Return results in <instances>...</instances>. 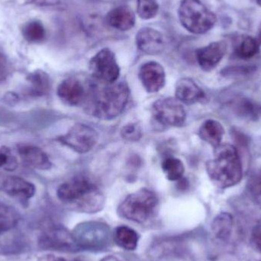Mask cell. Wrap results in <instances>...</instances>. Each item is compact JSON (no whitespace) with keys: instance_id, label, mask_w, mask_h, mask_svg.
Wrapping results in <instances>:
<instances>
[{"instance_id":"obj_1","label":"cell","mask_w":261,"mask_h":261,"mask_svg":"<svg viewBox=\"0 0 261 261\" xmlns=\"http://www.w3.org/2000/svg\"><path fill=\"white\" fill-rule=\"evenodd\" d=\"M206 172L219 188H230L239 184L243 177V166L238 149L228 144L218 146L213 159L206 163Z\"/></svg>"},{"instance_id":"obj_23","label":"cell","mask_w":261,"mask_h":261,"mask_svg":"<svg viewBox=\"0 0 261 261\" xmlns=\"http://www.w3.org/2000/svg\"><path fill=\"white\" fill-rule=\"evenodd\" d=\"M232 107L234 108V113L247 119L255 120L261 114L260 106L257 105L251 99H246V98L236 99Z\"/></svg>"},{"instance_id":"obj_3","label":"cell","mask_w":261,"mask_h":261,"mask_svg":"<svg viewBox=\"0 0 261 261\" xmlns=\"http://www.w3.org/2000/svg\"><path fill=\"white\" fill-rule=\"evenodd\" d=\"M129 96V87L126 83L107 84L93 92L87 101V112L97 119L111 120L124 111Z\"/></svg>"},{"instance_id":"obj_26","label":"cell","mask_w":261,"mask_h":261,"mask_svg":"<svg viewBox=\"0 0 261 261\" xmlns=\"http://www.w3.org/2000/svg\"><path fill=\"white\" fill-rule=\"evenodd\" d=\"M21 32L24 39L31 43L41 42L46 37L45 29L42 23L35 20L26 23Z\"/></svg>"},{"instance_id":"obj_21","label":"cell","mask_w":261,"mask_h":261,"mask_svg":"<svg viewBox=\"0 0 261 261\" xmlns=\"http://www.w3.org/2000/svg\"><path fill=\"white\" fill-rule=\"evenodd\" d=\"M114 240L123 249L134 251L138 247L139 236L135 230L129 227L119 226L115 231Z\"/></svg>"},{"instance_id":"obj_30","label":"cell","mask_w":261,"mask_h":261,"mask_svg":"<svg viewBox=\"0 0 261 261\" xmlns=\"http://www.w3.org/2000/svg\"><path fill=\"white\" fill-rule=\"evenodd\" d=\"M18 166L16 159L8 147H0V168L12 171Z\"/></svg>"},{"instance_id":"obj_20","label":"cell","mask_w":261,"mask_h":261,"mask_svg":"<svg viewBox=\"0 0 261 261\" xmlns=\"http://www.w3.org/2000/svg\"><path fill=\"white\" fill-rule=\"evenodd\" d=\"M234 228V219L229 213H222L218 215L212 224L213 234L219 240L226 242L231 237Z\"/></svg>"},{"instance_id":"obj_2","label":"cell","mask_w":261,"mask_h":261,"mask_svg":"<svg viewBox=\"0 0 261 261\" xmlns=\"http://www.w3.org/2000/svg\"><path fill=\"white\" fill-rule=\"evenodd\" d=\"M57 196L61 202L83 213L100 211L105 203V197L97 186L84 176H76L60 185Z\"/></svg>"},{"instance_id":"obj_35","label":"cell","mask_w":261,"mask_h":261,"mask_svg":"<svg viewBox=\"0 0 261 261\" xmlns=\"http://www.w3.org/2000/svg\"><path fill=\"white\" fill-rule=\"evenodd\" d=\"M38 261H68L66 259L63 258L61 257H57V256L49 254V255H45L44 257H41Z\"/></svg>"},{"instance_id":"obj_29","label":"cell","mask_w":261,"mask_h":261,"mask_svg":"<svg viewBox=\"0 0 261 261\" xmlns=\"http://www.w3.org/2000/svg\"><path fill=\"white\" fill-rule=\"evenodd\" d=\"M248 187L251 197L261 207V171L251 176Z\"/></svg>"},{"instance_id":"obj_37","label":"cell","mask_w":261,"mask_h":261,"mask_svg":"<svg viewBox=\"0 0 261 261\" xmlns=\"http://www.w3.org/2000/svg\"><path fill=\"white\" fill-rule=\"evenodd\" d=\"M257 38V41H258V42L260 43V44L261 45V24L260 26V29H259L258 37H257V38Z\"/></svg>"},{"instance_id":"obj_22","label":"cell","mask_w":261,"mask_h":261,"mask_svg":"<svg viewBox=\"0 0 261 261\" xmlns=\"http://www.w3.org/2000/svg\"><path fill=\"white\" fill-rule=\"evenodd\" d=\"M30 93L35 96H41L49 93L50 89V80L48 75L42 70L36 71L29 75Z\"/></svg>"},{"instance_id":"obj_7","label":"cell","mask_w":261,"mask_h":261,"mask_svg":"<svg viewBox=\"0 0 261 261\" xmlns=\"http://www.w3.org/2000/svg\"><path fill=\"white\" fill-rule=\"evenodd\" d=\"M152 114L156 122L168 127L184 126L187 120L185 109L176 98L158 99L152 106Z\"/></svg>"},{"instance_id":"obj_6","label":"cell","mask_w":261,"mask_h":261,"mask_svg":"<svg viewBox=\"0 0 261 261\" xmlns=\"http://www.w3.org/2000/svg\"><path fill=\"white\" fill-rule=\"evenodd\" d=\"M79 248L87 250H101L110 244L111 232L106 224L90 222L81 224L73 233Z\"/></svg>"},{"instance_id":"obj_9","label":"cell","mask_w":261,"mask_h":261,"mask_svg":"<svg viewBox=\"0 0 261 261\" xmlns=\"http://www.w3.org/2000/svg\"><path fill=\"white\" fill-rule=\"evenodd\" d=\"M99 134L94 128L86 124L76 123L58 141L75 152L86 153L90 151L99 141Z\"/></svg>"},{"instance_id":"obj_24","label":"cell","mask_w":261,"mask_h":261,"mask_svg":"<svg viewBox=\"0 0 261 261\" xmlns=\"http://www.w3.org/2000/svg\"><path fill=\"white\" fill-rule=\"evenodd\" d=\"M19 215L13 207L0 202V234L16 226Z\"/></svg>"},{"instance_id":"obj_12","label":"cell","mask_w":261,"mask_h":261,"mask_svg":"<svg viewBox=\"0 0 261 261\" xmlns=\"http://www.w3.org/2000/svg\"><path fill=\"white\" fill-rule=\"evenodd\" d=\"M227 44L225 41H215L196 50L198 64L205 71L213 70L226 54Z\"/></svg>"},{"instance_id":"obj_4","label":"cell","mask_w":261,"mask_h":261,"mask_svg":"<svg viewBox=\"0 0 261 261\" xmlns=\"http://www.w3.org/2000/svg\"><path fill=\"white\" fill-rule=\"evenodd\" d=\"M159 199L154 192L147 188L128 195L118 208L121 217L137 223H144L154 215Z\"/></svg>"},{"instance_id":"obj_11","label":"cell","mask_w":261,"mask_h":261,"mask_svg":"<svg viewBox=\"0 0 261 261\" xmlns=\"http://www.w3.org/2000/svg\"><path fill=\"white\" fill-rule=\"evenodd\" d=\"M139 78L147 93H158L165 86V70L161 64L155 61H149L141 66Z\"/></svg>"},{"instance_id":"obj_16","label":"cell","mask_w":261,"mask_h":261,"mask_svg":"<svg viewBox=\"0 0 261 261\" xmlns=\"http://www.w3.org/2000/svg\"><path fill=\"white\" fill-rule=\"evenodd\" d=\"M135 14L128 6H119L112 9L107 15V22L109 25L117 30H130L135 26Z\"/></svg>"},{"instance_id":"obj_13","label":"cell","mask_w":261,"mask_h":261,"mask_svg":"<svg viewBox=\"0 0 261 261\" xmlns=\"http://www.w3.org/2000/svg\"><path fill=\"white\" fill-rule=\"evenodd\" d=\"M135 40L138 48L147 55H158L165 48L162 34L152 28L144 27L140 29Z\"/></svg>"},{"instance_id":"obj_27","label":"cell","mask_w":261,"mask_h":261,"mask_svg":"<svg viewBox=\"0 0 261 261\" xmlns=\"http://www.w3.org/2000/svg\"><path fill=\"white\" fill-rule=\"evenodd\" d=\"M260 46L257 38L250 36L246 37L238 46L236 49V55L241 59H251L258 53Z\"/></svg>"},{"instance_id":"obj_14","label":"cell","mask_w":261,"mask_h":261,"mask_svg":"<svg viewBox=\"0 0 261 261\" xmlns=\"http://www.w3.org/2000/svg\"><path fill=\"white\" fill-rule=\"evenodd\" d=\"M58 95L64 103L71 107L81 105L87 97L82 83L73 77L67 78L61 83L58 88Z\"/></svg>"},{"instance_id":"obj_28","label":"cell","mask_w":261,"mask_h":261,"mask_svg":"<svg viewBox=\"0 0 261 261\" xmlns=\"http://www.w3.org/2000/svg\"><path fill=\"white\" fill-rule=\"evenodd\" d=\"M159 4L156 0H137L138 16L144 20L151 19L158 15Z\"/></svg>"},{"instance_id":"obj_32","label":"cell","mask_w":261,"mask_h":261,"mask_svg":"<svg viewBox=\"0 0 261 261\" xmlns=\"http://www.w3.org/2000/svg\"><path fill=\"white\" fill-rule=\"evenodd\" d=\"M10 73V67L6 57L0 52V82L6 81Z\"/></svg>"},{"instance_id":"obj_31","label":"cell","mask_w":261,"mask_h":261,"mask_svg":"<svg viewBox=\"0 0 261 261\" xmlns=\"http://www.w3.org/2000/svg\"><path fill=\"white\" fill-rule=\"evenodd\" d=\"M122 138L130 142L139 141L142 136L141 127L136 123L128 124L121 130Z\"/></svg>"},{"instance_id":"obj_33","label":"cell","mask_w":261,"mask_h":261,"mask_svg":"<svg viewBox=\"0 0 261 261\" xmlns=\"http://www.w3.org/2000/svg\"><path fill=\"white\" fill-rule=\"evenodd\" d=\"M251 243L254 249L261 253V225L254 227L251 233Z\"/></svg>"},{"instance_id":"obj_38","label":"cell","mask_w":261,"mask_h":261,"mask_svg":"<svg viewBox=\"0 0 261 261\" xmlns=\"http://www.w3.org/2000/svg\"><path fill=\"white\" fill-rule=\"evenodd\" d=\"M256 1H257V3L261 6V0H256Z\"/></svg>"},{"instance_id":"obj_17","label":"cell","mask_w":261,"mask_h":261,"mask_svg":"<svg viewBox=\"0 0 261 261\" xmlns=\"http://www.w3.org/2000/svg\"><path fill=\"white\" fill-rule=\"evenodd\" d=\"M3 190L12 197L19 200L28 201L35 195L33 184L17 176H9L3 184Z\"/></svg>"},{"instance_id":"obj_18","label":"cell","mask_w":261,"mask_h":261,"mask_svg":"<svg viewBox=\"0 0 261 261\" xmlns=\"http://www.w3.org/2000/svg\"><path fill=\"white\" fill-rule=\"evenodd\" d=\"M18 150L21 160L32 167L42 170H48L51 167V162L48 156L39 147L20 145Z\"/></svg>"},{"instance_id":"obj_10","label":"cell","mask_w":261,"mask_h":261,"mask_svg":"<svg viewBox=\"0 0 261 261\" xmlns=\"http://www.w3.org/2000/svg\"><path fill=\"white\" fill-rule=\"evenodd\" d=\"M39 245L43 249L58 251H74L79 248L73 234L60 226L47 228L40 238Z\"/></svg>"},{"instance_id":"obj_19","label":"cell","mask_w":261,"mask_h":261,"mask_svg":"<svg viewBox=\"0 0 261 261\" xmlns=\"http://www.w3.org/2000/svg\"><path fill=\"white\" fill-rule=\"evenodd\" d=\"M225 135L223 125L214 119H208L201 125L199 136L202 141L210 144L214 148L220 145Z\"/></svg>"},{"instance_id":"obj_34","label":"cell","mask_w":261,"mask_h":261,"mask_svg":"<svg viewBox=\"0 0 261 261\" xmlns=\"http://www.w3.org/2000/svg\"><path fill=\"white\" fill-rule=\"evenodd\" d=\"M28 4L38 6H54L61 3V0H25Z\"/></svg>"},{"instance_id":"obj_5","label":"cell","mask_w":261,"mask_h":261,"mask_svg":"<svg viewBox=\"0 0 261 261\" xmlns=\"http://www.w3.org/2000/svg\"><path fill=\"white\" fill-rule=\"evenodd\" d=\"M178 16L182 25L196 35L211 30L217 20L216 15L200 0H182L178 9Z\"/></svg>"},{"instance_id":"obj_25","label":"cell","mask_w":261,"mask_h":261,"mask_svg":"<svg viewBox=\"0 0 261 261\" xmlns=\"http://www.w3.org/2000/svg\"><path fill=\"white\" fill-rule=\"evenodd\" d=\"M162 170L168 180L178 181L182 179L185 167L180 160L170 156L163 161Z\"/></svg>"},{"instance_id":"obj_39","label":"cell","mask_w":261,"mask_h":261,"mask_svg":"<svg viewBox=\"0 0 261 261\" xmlns=\"http://www.w3.org/2000/svg\"><path fill=\"white\" fill-rule=\"evenodd\" d=\"M74 261H82V260H79V259H77V260H75Z\"/></svg>"},{"instance_id":"obj_15","label":"cell","mask_w":261,"mask_h":261,"mask_svg":"<svg viewBox=\"0 0 261 261\" xmlns=\"http://www.w3.org/2000/svg\"><path fill=\"white\" fill-rule=\"evenodd\" d=\"M175 94L176 99L187 105L202 102L205 99L203 90L190 78H181L177 81Z\"/></svg>"},{"instance_id":"obj_8","label":"cell","mask_w":261,"mask_h":261,"mask_svg":"<svg viewBox=\"0 0 261 261\" xmlns=\"http://www.w3.org/2000/svg\"><path fill=\"white\" fill-rule=\"evenodd\" d=\"M93 77L104 84H114L120 76V67L113 50L103 48L91 58L89 64Z\"/></svg>"},{"instance_id":"obj_36","label":"cell","mask_w":261,"mask_h":261,"mask_svg":"<svg viewBox=\"0 0 261 261\" xmlns=\"http://www.w3.org/2000/svg\"><path fill=\"white\" fill-rule=\"evenodd\" d=\"M101 261H126L122 257L116 255H108L103 257Z\"/></svg>"}]
</instances>
